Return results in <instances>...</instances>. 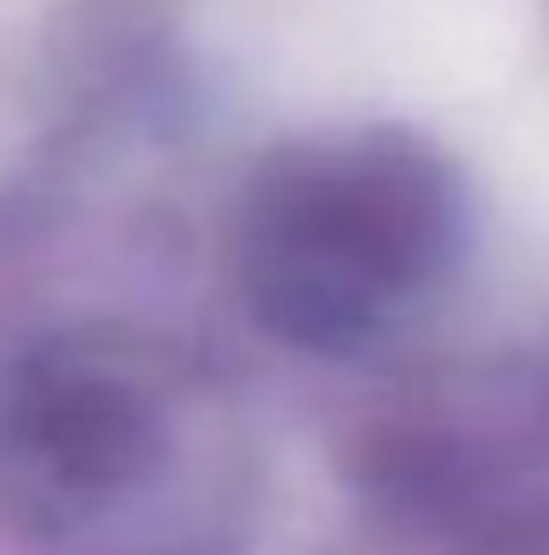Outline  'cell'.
Listing matches in <instances>:
<instances>
[{"label": "cell", "instance_id": "1", "mask_svg": "<svg viewBox=\"0 0 549 555\" xmlns=\"http://www.w3.org/2000/svg\"><path fill=\"white\" fill-rule=\"evenodd\" d=\"M246 433L220 382L137 330H46L0 356V511L65 555H227Z\"/></svg>", "mask_w": 549, "mask_h": 555}, {"label": "cell", "instance_id": "2", "mask_svg": "<svg viewBox=\"0 0 549 555\" xmlns=\"http://www.w3.org/2000/svg\"><path fill=\"white\" fill-rule=\"evenodd\" d=\"M465 259V188L408 130L278 149L233 220V284L304 356H382L433 317Z\"/></svg>", "mask_w": 549, "mask_h": 555}]
</instances>
